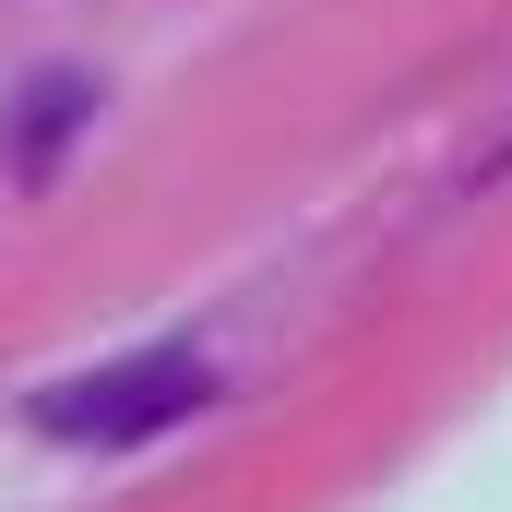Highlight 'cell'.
Wrapping results in <instances>:
<instances>
[{
    "mask_svg": "<svg viewBox=\"0 0 512 512\" xmlns=\"http://www.w3.org/2000/svg\"><path fill=\"white\" fill-rule=\"evenodd\" d=\"M203 393H215V370H203L191 346H143V358H120V370H84V382L36 393V429H48V441H96V453H120V441L179 429Z\"/></svg>",
    "mask_w": 512,
    "mask_h": 512,
    "instance_id": "6da1fadb",
    "label": "cell"
}]
</instances>
